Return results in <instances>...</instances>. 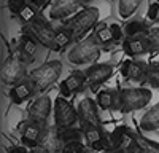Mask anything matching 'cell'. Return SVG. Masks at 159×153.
I'll use <instances>...</instances> for the list:
<instances>
[{
  "label": "cell",
  "mask_w": 159,
  "mask_h": 153,
  "mask_svg": "<svg viewBox=\"0 0 159 153\" xmlns=\"http://www.w3.org/2000/svg\"><path fill=\"white\" fill-rule=\"evenodd\" d=\"M151 89L147 88H123L118 91L116 110L121 113H130L145 109L151 102Z\"/></svg>",
  "instance_id": "1"
},
{
  "label": "cell",
  "mask_w": 159,
  "mask_h": 153,
  "mask_svg": "<svg viewBox=\"0 0 159 153\" xmlns=\"http://www.w3.org/2000/svg\"><path fill=\"white\" fill-rule=\"evenodd\" d=\"M61 73H62V62L59 59H52L30 70L27 78L34 83L37 93H45L46 89H49L59 80Z\"/></svg>",
  "instance_id": "2"
},
{
  "label": "cell",
  "mask_w": 159,
  "mask_h": 153,
  "mask_svg": "<svg viewBox=\"0 0 159 153\" xmlns=\"http://www.w3.org/2000/svg\"><path fill=\"white\" fill-rule=\"evenodd\" d=\"M100 45L97 43L96 37H88L80 40L72 46V49L67 53V59L73 66H83V64H91L94 62L99 54H100Z\"/></svg>",
  "instance_id": "3"
},
{
  "label": "cell",
  "mask_w": 159,
  "mask_h": 153,
  "mask_svg": "<svg viewBox=\"0 0 159 153\" xmlns=\"http://www.w3.org/2000/svg\"><path fill=\"white\" fill-rule=\"evenodd\" d=\"M108 150L105 153H137V132H134L127 126H118L116 129L108 134Z\"/></svg>",
  "instance_id": "4"
},
{
  "label": "cell",
  "mask_w": 159,
  "mask_h": 153,
  "mask_svg": "<svg viewBox=\"0 0 159 153\" xmlns=\"http://www.w3.org/2000/svg\"><path fill=\"white\" fill-rule=\"evenodd\" d=\"M99 21V10L96 7H83L75 16L69 19L65 26H69L73 32L75 40H83V37L94 27Z\"/></svg>",
  "instance_id": "5"
},
{
  "label": "cell",
  "mask_w": 159,
  "mask_h": 153,
  "mask_svg": "<svg viewBox=\"0 0 159 153\" xmlns=\"http://www.w3.org/2000/svg\"><path fill=\"white\" fill-rule=\"evenodd\" d=\"M52 117H54V124L59 128V129L73 128L80 121L78 109H75L72 105V102H69L67 97H64V96H57L56 97Z\"/></svg>",
  "instance_id": "6"
},
{
  "label": "cell",
  "mask_w": 159,
  "mask_h": 153,
  "mask_svg": "<svg viewBox=\"0 0 159 153\" xmlns=\"http://www.w3.org/2000/svg\"><path fill=\"white\" fill-rule=\"evenodd\" d=\"M25 62L18 53H13L5 62H2L0 70V80L7 86H15L25 78Z\"/></svg>",
  "instance_id": "7"
},
{
  "label": "cell",
  "mask_w": 159,
  "mask_h": 153,
  "mask_svg": "<svg viewBox=\"0 0 159 153\" xmlns=\"http://www.w3.org/2000/svg\"><path fill=\"white\" fill-rule=\"evenodd\" d=\"M27 29H29V34H32L38 43L51 49V51H57V43H56V29L52 26L43 19L40 16L38 19L32 21L30 24H27Z\"/></svg>",
  "instance_id": "8"
},
{
  "label": "cell",
  "mask_w": 159,
  "mask_h": 153,
  "mask_svg": "<svg viewBox=\"0 0 159 153\" xmlns=\"http://www.w3.org/2000/svg\"><path fill=\"white\" fill-rule=\"evenodd\" d=\"M62 148H64V142L61 139V129L56 124L54 126L45 124L38 139L37 150H42L46 153H62Z\"/></svg>",
  "instance_id": "9"
},
{
  "label": "cell",
  "mask_w": 159,
  "mask_h": 153,
  "mask_svg": "<svg viewBox=\"0 0 159 153\" xmlns=\"http://www.w3.org/2000/svg\"><path fill=\"white\" fill-rule=\"evenodd\" d=\"M84 132V144L89 150L94 151H107L108 150V136L103 132L102 124H81Z\"/></svg>",
  "instance_id": "10"
},
{
  "label": "cell",
  "mask_w": 159,
  "mask_h": 153,
  "mask_svg": "<svg viewBox=\"0 0 159 153\" xmlns=\"http://www.w3.org/2000/svg\"><path fill=\"white\" fill-rule=\"evenodd\" d=\"M54 110V102L51 100L48 94L38 96L27 109V120L40 123V124H48L49 115Z\"/></svg>",
  "instance_id": "11"
},
{
  "label": "cell",
  "mask_w": 159,
  "mask_h": 153,
  "mask_svg": "<svg viewBox=\"0 0 159 153\" xmlns=\"http://www.w3.org/2000/svg\"><path fill=\"white\" fill-rule=\"evenodd\" d=\"M86 85H88L86 72L73 70L59 83V93L64 97H70L72 94H76L80 91H83Z\"/></svg>",
  "instance_id": "12"
},
{
  "label": "cell",
  "mask_w": 159,
  "mask_h": 153,
  "mask_svg": "<svg viewBox=\"0 0 159 153\" xmlns=\"http://www.w3.org/2000/svg\"><path fill=\"white\" fill-rule=\"evenodd\" d=\"M88 76V86L92 88V91H96V88L105 83L107 80L111 78L113 75V66L108 62H99V64H92L86 70Z\"/></svg>",
  "instance_id": "13"
},
{
  "label": "cell",
  "mask_w": 159,
  "mask_h": 153,
  "mask_svg": "<svg viewBox=\"0 0 159 153\" xmlns=\"http://www.w3.org/2000/svg\"><path fill=\"white\" fill-rule=\"evenodd\" d=\"M78 115H80V124H100L99 117V105L97 100L91 97H83L78 102Z\"/></svg>",
  "instance_id": "14"
},
{
  "label": "cell",
  "mask_w": 159,
  "mask_h": 153,
  "mask_svg": "<svg viewBox=\"0 0 159 153\" xmlns=\"http://www.w3.org/2000/svg\"><path fill=\"white\" fill-rule=\"evenodd\" d=\"M81 3L78 0H56L49 8V18L54 21H61L65 18H72L81 10Z\"/></svg>",
  "instance_id": "15"
},
{
  "label": "cell",
  "mask_w": 159,
  "mask_h": 153,
  "mask_svg": "<svg viewBox=\"0 0 159 153\" xmlns=\"http://www.w3.org/2000/svg\"><path fill=\"white\" fill-rule=\"evenodd\" d=\"M147 62L142 61H135V59H129L126 62H123L121 66V75L124 76L126 81H132V83H142L147 80Z\"/></svg>",
  "instance_id": "16"
},
{
  "label": "cell",
  "mask_w": 159,
  "mask_h": 153,
  "mask_svg": "<svg viewBox=\"0 0 159 153\" xmlns=\"http://www.w3.org/2000/svg\"><path fill=\"white\" fill-rule=\"evenodd\" d=\"M45 124H40V123H35V121H30V120H25L19 131H21V144L24 147H27L30 150H37L38 147V139H40V134H42V129H43Z\"/></svg>",
  "instance_id": "17"
},
{
  "label": "cell",
  "mask_w": 159,
  "mask_h": 153,
  "mask_svg": "<svg viewBox=\"0 0 159 153\" xmlns=\"http://www.w3.org/2000/svg\"><path fill=\"white\" fill-rule=\"evenodd\" d=\"M94 37L100 46H108V45L121 42V38L126 35H124V29H121L118 24H110V26H102V27H99L96 30Z\"/></svg>",
  "instance_id": "18"
},
{
  "label": "cell",
  "mask_w": 159,
  "mask_h": 153,
  "mask_svg": "<svg viewBox=\"0 0 159 153\" xmlns=\"http://www.w3.org/2000/svg\"><path fill=\"white\" fill-rule=\"evenodd\" d=\"M18 54L25 64L34 62L38 54V40L32 34H22L18 43Z\"/></svg>",
  "instance_id": "19"
},
{
  "label": "cell",
  "mask_w": 159,
  "mask_h": 153,
  "mask_svg": "<svg viewBox=\"0 0 159 153\" xmlns=\"http://www.w3.org/2000/svg\"><path fill=\"white\" fill-rule=\"evenodd\" d=\"M123 51L130 58H137V56H143L147 53H151L148 40H147V35L123 38Z\"/></svg>",
  "instance_id": "20"
},
{
  "label": "cell",
  "mask_w": 159,
  "mask_h": 153,
  "mask_svg": "<svg viewBox=\"0 0 159 153\" xmlns=\"http://www.w3.org/2000/svg\"><path fill=\"white\" fill-rule=\"evenodd\" d=\"M35 93H37V89H35L34 83L29 78H24L18 85L11 86V89H10V99H11L13 104L19 105V104H22V102H25L27 99H30Z\"/></svg>",
  "instance_id": "21"
},
{
  "label": "cell",
  "mask_w": 159,
  "mask_h": 153,
  "mask_svg": "<svg viewBox=\"0 0 159 153\" xmlns=\"http://www.w3.org/2000/svg\"><path fill=\"white\" fill-rule=\"evenodd\" d=\"M140 128L147 132L159 129V102L143 113V117L140 118Z\"/></svg>",
  "instance_id": "22"
},
{
  "label": "cell",
  "mask_w": 159,
  "mask_h": 153,
  "mask_svg": "<svg viewBox=\"0 0 159 153\" xmlns=\"http://www.w3.org/2000/svg\"><path fill=\"white\" fill-rule=\"evenodd\" d=\"M116 99H118V91L113 89H102L97 93L96 100L100 110H111L116 107Z\"/></svg>",
  "instance_id": "23"
},
{
  "label": "cell",
  "mask_w": 159,
  "mask_h": 153,
  "mask_svg": "<svg viewBox=\"0 0 159 153\" xmlns=\"http://www.w3.org/2000/svg\"><path fill=\"white\" fill-rule=\"evenodd\" d=\"M151 27L147 21L132 19V21L126 22V26H124V35L126 37H142V35H147Z\"/></svg>",
  "instance_id": "24"
},
{
  "label": "cell",
  "mask_w": 159,
  "mask_h": 153,
  "mask_svg": "<svg viewBox=\"0 0 159 153\" xmlns=\"http://www.w3.org/2000/svg\"><path fill=\"white\" fill-rule=\"evenodd\" d=\"M143 0H118V15L123 19H129L134 16Z\"/></svg>",
  "instance_id": "25"
},
{
  "label": "cell",
  "mask_w": 159,
  "mask_h": 153,
  "mask_svg": "<svg viewBox=\"0 0 159 153\" xmlns=\"http://www.w3.org/2000/svg\"><path fill=\"white\" fill-rule=\"evenodd\" d=\"M72 42H75L73 32L69 26H62V27L56 29V43H57V51L65 49Z\"/></svg>",
  "instance_id": "26"
},
{
  "label": "cell",
  "mask_w": 159,
  "mask_h": 153,
  "mask_svg": "<svg viewBox=\"0 0 159 153\" xmlns=\"http://www.w3.org/2000/svg\"><path fill=\"white\" fill-rule=\"evenodd\" d=\"M61 139L64 145L70 142H83L84 132L81 128H67V129H61Z\"/></svg>",
  "instance_id": "27"
},
{
  "label": "cell",
  "mask_w": 159,
  "mask_h": 153,
  "mask_svg": "<svg viewBox=\"0 0 159 153\" xmlns=\"http://www.w3.org/2000/svg\"><path fill=\"white\" fill-rule=\"evenodd\" d=\"M137 144H139L137 153H159V144L143 137L142 134H137Z\"/></svg>",
  "instance_id": "28"
},
{
  "label": "cell",
  "mask_w": 159,
  "mask_h": 153,
  "mask_svg": "<svg viewBox=\"0 0 159 153\" xmlns=\"http://www.w3.org/2000/svg\"><path fill=\"white\" fill-rule=\"evenodd\" d=\"M38 11H40V10H37L34 5L27 3V5H25V7L19 11V15H18L16 18H18V19H21L24 24H30L32 21H35V19H38V18H40Z\"/></svg>",
  "instance_id": "29"
},
{
  "label": "cell",
  "mask_w": 159,
  "mask_h": 153,
  "mask_svg": "<svg viewBox=\"0 0 159 153\" xmlns=\"http://www.w3.org/2000/svg\"><path fill=\"white\" fill-rule=\"evenodd\" d=\"M147 81L151 88H159V64H148L147 67Z\"/></svg>",
  "instance_id": "30"
},
{
  "label": "cell",
  "mask_w": 159,
  "mask_h": 153,
  "mask_svg": "<svg viewBox=\"0 0 159 153\" xmlns=\"http://www.w3.org/2000/svg\"><path fill=\"white\" fill-rule=\"evenodd\" d=\"M147 40L150 45V51L156 53L159 51V27H151L147 34Z\"/></svg>",
  "instance_id": "31"
},
{
  "label": "cell",
  "mask_w": 159,
  "mask_h": 153,
  "mask_svg": "<svg viewBox=\"0 0 159 153\" xmlns=\"http://www.w3.org/2000/svg\"><path fill=\"white\" fill-rule=\"evenodd\" d=\"M86 150H88V147L83 142H70V144L64 145L62 153H84Z\"/></svg>",
  "instance_id": "32"
},
{
  "label": "cell",
  "mask_w": 159,
  "mask_h": 153,
  "mask_svg": "<svg viewBox=\"0 0 159 153\" xmlns=\"http://www.w3.org/2000/svg\"><path fill=\"white\" fill-rule=\"evenodd\" d=\"M29 2L27 0H8V3H7V7H8V10L13 13L15 16H18L19 15V11L27 5Z\"/></svg>",
  "instance_id": "33"
},
{
  "label": "cell",
  "mask_w": 159,
  "mask_h": 153,
  "mask_svg": "<svg viewBox=\"0 0 159 153\" xmlns=\"http://www.w3.org/2000/svg\"><path fill=\"white\" fill-rule=\"evenodd\" d=\"M0 48H2V51H0V62H5L11 54H13V51L10 49V45L7 42V38L2 35L0 37Z\"/></svg>",
  "instance_id": "34"
},
{
  "label": "cell",
  "mask_w": 159,
  "mask_h": 153,
  "mask_svg": "<svg viewBox=\"0 0 159 153\" xmlns=\"http://www.w3.org/2000/svg\"><path fill=\"white\" fill-rule=\"evenodd\" d=\"M147 16H148L150 21H153V22H159V2H153V3L148 7Z\"/></svg>",
  "instance_id": "35"
},
{
  "label": "cell",
  "mask_w": 159,
  "mask_h": 153,
  "mask_svg": "<svg viewBox=\"0 0 159 153\" xmlns=\"http://www.w3.org/2000/svg\"><path fill=\"white\" fill-rule=\"evenodd\" d=\"M30 5H34L37 10H45L46 7H49L51 0H27Z\"/></svg>",
  "instance_id": "36"
},
{
  "label": "cell",
  "mask_w": 159,
  "mask_h": 153,
  "mask_svg": "<svg viewBox=\"0 0 159 153\" xmlns=\"http://www.w3.org/2000/svg\"><path fill=\"white\" fill-rule=\"evenodd\" d=\"M8 153H32V150L24 145H13L8 148Z\"/></svg>",
  "instance_id": "37"
},
{
  "label": "cell",
  "mask_w": 159,
  "mask_h": 153,
  "mask_svg": "<svg viewBox=\"0 0 159 153\" xmlns=\"http://www.w3.org/2000/svg\"><path fill=\"white\" fill-rule=\"evenodd\" d=\"M80 3H81V7H88L91 2H94V0H78Z\"/></svg>",
  "instance_id": "38"
},
{
  "label": "cell",
  "mask_w": 159,
  "mask_h": 153,
  "mask_svg": "<svg viewBox=\"0 0 159 153\" xmlns=\"http://www.w3.org/2000/svg\"><path fill=\"white\" fill-rule=\"evenodd\" d=\"M84 153H97V151H94V150H89V148H88V150H86Z\"/></svg>",
  "instance_id": "39"
},
{
  "label": "cell",
  "mask_w": 159,
  "mask_h": 153,
  "mask_svg": "<svg viewBox=\"0 0 159 153\" xmlns=\"http://www.w3.org/2000/svg\"><path fill=\"white\" fill-rule=\"evenodd\" d=\"M37 153H46V151H42V150H38V151H37Z\"/></svg>",
  "instance_id": "40"
}]
</instances>
